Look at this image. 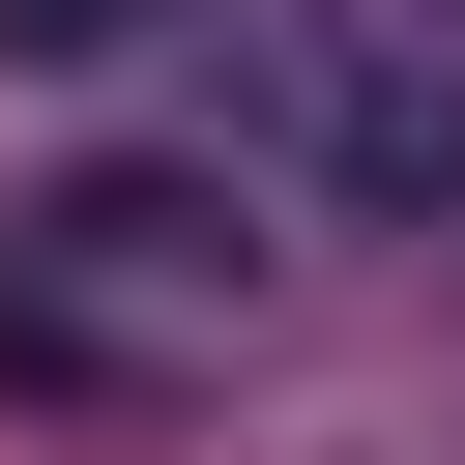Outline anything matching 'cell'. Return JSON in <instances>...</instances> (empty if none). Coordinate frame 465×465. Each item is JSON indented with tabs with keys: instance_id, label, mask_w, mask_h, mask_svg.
<instances>
[{
	"instance_id": "7a4b0ae2",
	"label": "cell",
	"mask_w": 465,
	"mask_h": 465,
	"mask_svg": "<svg viewBox=\"0 0 465 465\" xmlns=\"http://www.w3.org/2000/svg\"><path fill=\"white\" fill-rule=\"evenodd\" d=\"M262 203H465V0H174Z\"/></svg>"
},
{
	"instance_id": "3957f363",
	"label": "cell",
	"mask_w": 465,
	"mask_h": 465,
	"mask_svg": "<svg viewBox=\"0 0 465 465\" xmlns=\"http://www.w3.org/2000/svg\"><path fill=\"white\" fill-rule=\"evenodd\" d=\"M174 0H0V58H145Z\"/></svg>"
},
{
	"instance_id": "6da1fadb",
	"label": "cell",
	"mask_w": 465,
	"mask_h": 465,
	"mask_svg": "<svg viewBox=\"0 0 465 465\" xmlns=\"http://www.w3.org/2000/svg\"><path fill=\"white\" fill-rule=\"evenodd\" d=\"M291 349V203L232 145H87L0 203V407H232Z\"/></svg>"
}]
</instances>
